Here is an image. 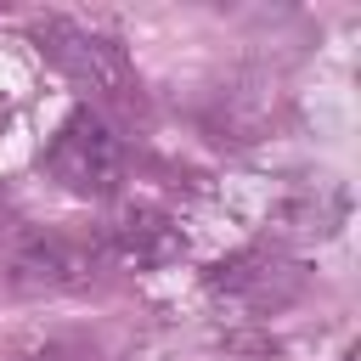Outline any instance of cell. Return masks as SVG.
<instances>
[{"instance_id":"6da1fadb","label":"cell","mask_w":361,"mask_h":361,"mask_svg":"<svg viewBox=\"0 0 361 361\" xmlns=\"http://www.w3.org/2000/svg\"><path fill=\"white\" fill-rule=\"evenodd\" d=\"M34 39H39V51L51 56V68H56L73 90L90 96L96 113H102V107H135V102H141L135 62H130V51H124L113 34L85 28V23H73V17H45Z\"/></svg>"},{"instance_id":"7a4b0ae2","label":"cell","mask_w":361,"mask_h":361,"mask_svg":"<svg viewBox=\"0 0 361 361\" xmlns=\"http://www.w3.org/2000/svg\"><path fill=\"white\" fill-rule=\"evenodd\" d=\"M124 141L96 107H73L45 141V175L73 197H107L124 180Z\"/></svg>"},{"instance_id":"3957f363","label":"cell","mask_w":361,"mask_h":361,"mask_svg":"<svg viewBox=\"0 0 361 361\" xmlns=\"http://www.w3.org/2000/svg\"><path fill=\"white\" fill-rule=\"evenodd\" d=\"M0 271H6V288L23 299H62L96 282L102 254L90 237H73V231H17L11 248L0 254Z\"/></svg>"},{"instance_id":"277c9868","label":"cell","mask_w":361,"mask_h":361,"mask_svg":"<svg viewBox=\"0 0 361 361\" xmlns=\"http://www.w3.org/2000/svg\"><path fill=\"white\" fill-rule=\"evenodd\" d=\"M209 288L254 316H271V310H288L299 293H305V265L276 254V248H243L231 259H220L209 271Z\"/></svg>"},{"instance_id":"5b68a950","label":"cell","mask_w":361,"mask_h":361,"mask_svg":"<svg viewBox=\"0 0 361 361\" xmlns=\"http://www.w3.org/2000/svg\"><path fill=\"white\" fill-rule=\"evenodd\" d=\"M90 243H96L102 265H124V271H158V265H169V259L186 248L180 231H175L158 209H124V214H113Z\"/></svg>"},{"instance_id":"8992f818","label":"cell","mask_w":361,"mask_h":361,"mask_svg":"<svg viewBox=\"0 0 361 361\" xmlns=\"http://www.w3.org/2000/svg\"><path fill=\"white\" fill-rule=\"evenodd\" d=\"M6 361H102L96 338L90 333H73V327H51V333H28L6 350Z\"/></svg>"}]
</instances>
